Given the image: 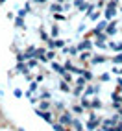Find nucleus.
I'll return each instance as SVG.
<instances>
[{"label":"nucleus","instance_id":"obj_9","mask_svg":"<svg viewBox=\"0 0 122 131\" xmlns=\"http://www.w3.org/2000/svg\"><path fill=\"white\" fill-rule=\"evenodd\" d=\"M91 105H93V107H100V102H98V100H94V102L91 103Z\"/></svg>","mask_w":122,"mask_h":131},{"label":"nucleus","instance_id":"obj_12","mask_svg":"<svg viewBox=\"0 0 122 131\" xmlns=\"http://www.w3.org/2000/svg\"><path fill=\"white\" fill-rule=\"evenodd\" d=\"M104 57H96V59H93V63H102Z\"/></svg>","mask_w":122,"mask_h":131},{"label":"nucleus","instance_id":"obj_2","mask_svg":"<svg viewBox=\"0 0 122 131\" xmlns=\"http://www.w3.org/2000/svg\"><path fill=\"white\" fill-rule=\"evenodd\" d=\"M63 45H65L63 41H52L50 42V46H56V48H63Z\"/></svg>","mask_w":122,"mask_h":131},{"label":"nucleus","instance_id":"obj_10","mask_svg":"<svg viewBox=\"0 0 122 131\" xmlns=\"http://www.w3.org/2000/svg\"><path fill=\"white\" fill-rule=\"evenodd\" d=\"M52 11H61V6H52Z\"/></svg>","mask_w":122,"mask_h":131},{"label":"nucleus","instance_id":"obj_6","mask_svg":"<svg viewBox=\"0 0 122 131\" xmlns=\"http://www.w3.org/2000/svg\"><path fill=\"white\" fill-rule=\"evenodd\" d=\"M107 31H109V33H115V24H111L109 28H107Z\"/></svg>","mask_w":122,"mask_h":131},{"label":"nucleus","instance_id":"obj_11","mask_svg":"<svg viewBox=\"0 0 122 131\" xmlns=\"http://www.w3.org/2000/svg\"><path fill=\"white\" fill-rule=\"evenodd\" d=\"M61 91H65V92L68 91V87H67V83H61Z\"/></svg>","mask_w":122,"mask_h":131},{"label":"nucleus","instance_id":"obj_15","mask_svg":"<svg viewBox=\"0 0 122 131\" xmlns=\"http://www.w3.org/2000/svg\"><path fill=\"white\" fill-rule=\"evenodd\" d=\"M67 131H70V129H67Z\"/></svg>","mask_w":122,"mask_h":131},{"label":"nucleus","instance_id":"obj_3","mask_svg":"<svg viewBox=\"0 0 122 131\" xmlns=\"http://www.w3.org/2000/svg\"><path fill=\"white\" fill-rule=\"evenodd\" d=\"M89 46H91V42H89V41H85V42H82V45H80V48H85V50L89 48Z\"/></svg>","mask_w":122,"mask_h":131},{"label":"nucleus","instance_id":"obj_7","mask_svg":"<svg viewBox=\"0 0 122 131\" xmlns=\"http://www.w3.org/2000/svg\"><path fill=\"white\" fill-rule=\"evenodd\" d=\"M113 61H115V63H122V56H117V57L113 59Z\"/></svg>","mask_w":122,"mask_h":131},{"label":"nucleus","instance_id":"obj_14","mask_svg":"<svg viewBox=\"0 0 122 131\" xmlns=\"http://www.w3.org/2000/svg\"><path fill=\"white\" fill-rule=\"evenodd\" d=\"M35 2H37V4H43V2H46V0H35Z\"/></svg>","mask_w":122,"mask_h":131},{"label":"nucleus","instance_id":"obj_4","mask_svg":"<svg viewBox=\"0 0 122 131\" xmlns=\"http://www.w3.org/2000/svg\"><path fill=\"white\" fill-rule=\"evenodd\" d=\"M48 107H50V103H48V102H43L41 105H39V109H48Z\"/></svg>","mask_w":122,"mask_h":131},{"label":"nucleus","instance_id":"obj_1","mask_svg":"<svg viewBox=\"0 0 122 131\" xmlns=\"http://www.w3.org/2000/svg\"><path fill=\"white\" fill-rule=\"evenodd\" d=\"M59 120H61V124H70V122H72V120H70V115H63Z\"/></svg>","mask_w":122,"mask_h":131},{"label":"nucleus","instance_id":"obj_13","mask_svg":"<svg viewBox=\"0 0 122 131\" xmlns=\"http://www.w3.org/2000/svg\"><path fill=\"white\" fill-rule=\"evenodd\" d=\"M83 74H85V80H91V78H93V74H91V72H83Z\"/></svg>","mask_w":122,"mask_h":131},{"label":"nucleus","instance_id":"obj_5","mask_svg":"<svg viewBox=\"0 0 122 131\" xmlns=\"http://www.w3.org/2000/svg\"><path fill=\"white\" fill-rule=\"evenodd\" d=\"M57 33H59V30L56 28V26H54V28H52V37H56L57 35Z\"/></svg>","mask_w":122,"mask_h":131},{"label":"nucleus","instance_id":"obj_8","mask_svg":"<svg viewBox=\"0 0 122 131\" xmlns=\"http://www.w3.org/2000/svg\"><path fill=\"white\" fill-rule=\"evenodd\" d=\"M52 126H54V129H57V131H63V127H61L59 124H52Z\"/></svg>","mask_w":122,"mask_h":131}]
</instances>
